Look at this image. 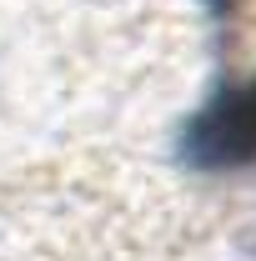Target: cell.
<instances>
[{"label": "cell", "mask_w": 256, "mask_h": 261, "mask_svg": "<svg viewBox=\"0 0 256 261\" xmlns=\"http://www.w3.org/2000/svg\"><path fill=\"white\" fill-rule=\"evenodd\" d=\"M181 156L201 171H226V166L256 161V81L221 91L196 116L181 136Z\"/></svg>", "instance_id": "6da1fadb"}]
</instances>
